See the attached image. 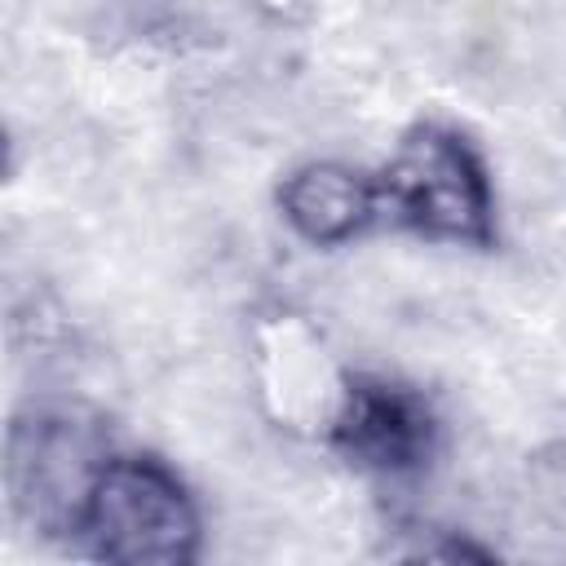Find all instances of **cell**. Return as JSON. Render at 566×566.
I'll return each mask as SVG.
<instances>
[{
	"label": "cell",
	"instance_id": "cell-4",
	"mask_svg": "<svg viewBox=\"0 0 566 566\" xmlns=\"http://www.w3.org/2000/svg\"><path fill=\"white\" fill-rule=\"evenodd\" d=\"M102 442L66 416H31L9 433V495L13 513L44 535H71L75 513L97 478Z\"/></svg>",
	"mask_w": 566,
	"mask_h": 566
},
{
	"label": "cell",
	"instance_id": "cell-5",
	"mask_svg": "<svg viewBox=\"0 0 566 566\" xmlns=\"http://www.w3.org/2000/svg\"><path fill=\"white\" fill-rule=\"evenodd\" d=\"M283 221L314 248H340L380 221L376 177L349 164H301L279 186Z\"/></svg>",
	"mask_w": 566,
	"mask_h": 566
},
{
	"label": "cell",
	"instance_id": "cell-2",
	"mask_svg": "<svg viewBox=\"0 0 566 566\" xmlns=\"http://www.w3.org/2000/svg\"><path fill=\"white\" fill-rule=\"evenodd\" d=\"M71 535L97 562L181 566L199 557L195 500L155 455H106Z\"/></svg>",
	"mask_w": 566,
	"mask_h": 566
},
{
	"label": "cell",
	"instance_id": "cell-1",
	"mask_svg": "<svg viewBox=\"0 0 566 566\" xmlns=\"http://www.w3.org/2000/svg\"><path fill=\"white\" fill-rule=\"evenodd\" d=\"M380 217L394 226L464 248L495 243V195L482 155L464 133L420 119L402 133L389 164L376 172Z\"/></svg>",
	"mask_w": 566,
	"mask_h": 566
},
{
	"label": "cell",
	"instance_id": "cell-3",
	"mask_svg": "<svg viewBox=\"0 0 566 566\" xmlns=\"http://www.w3.org/2000/svg\"><path fill=\"white\" fill-rule=\"evenodd\" d=\"M332 447L363 473L376 478H411L438 451V416L429 398L394 376L358 371L345 380Z\"/></svg>",
	"mask_w": 566,
	"mask_h": 566
}]
</instances>
